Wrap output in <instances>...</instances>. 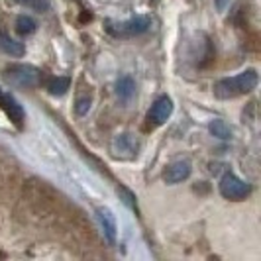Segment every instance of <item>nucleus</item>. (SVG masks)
Listing matches in <instances>:
<instances>
[{"mask_svg": "<svg viewBox=\"0 0 261 261\" xmlns=\"http://www.w3.org/2000/svg\"><path fill=\"white\" fill-rule=\"evenodd\" d=\"M0 49L10 57H22L26 53V47L22 41H16L14 38H10V34H6L2 30H0Z\"/></svg>", "mask_w": 261, "mask_h": 261, "instance_id": "1a4fd4ad", "label": "nucleus"}, {"mask_svg": "<svg viewBox=\"0 0 261 261\" xmlns=\"http://www.w3.org/2000/svg\"><path fill=\"white\" fill-rule=\"evenodd\" d=\"M257 81H259V77L253 69L242 71L240 75H234V77L220 79L214 85V96L226 100V98H236V96L248 94L257 87Z\"/></svg>", "mask_w": 261, "mask_h": 261, "instance_id": "f257e3e1", "label": "nucleus"}, {"mask_svg": "<svg viewBox=\"0 0 261 261\" xmlns=\"http://www.w3.org/2000/svg\"><path fill=\"white\" fill-rule=\"evenodd\" d=\"M69 87H71V79L69 77H53L49 83H47V91L49 94L53 96H61V94H65L69 91Z\"/></svg>", "mask_w": 261, "mask_h": 261, "instance_id": "9b49d317", "label": "nucleus"}, {"mask_svg": "<svg viewBox=\"0 0 261 261\" xmlns=\"http://www.w3.org/2000/svg\"><path fill=\"white\" fill-rule=\"evenodd\" d=\"M112 151L116 157H124V151H130V155H136V142L132 140L130 134H122L114 140Z\"/></svg>", "mask_w": 261, "mask_h": 261, "instance_id": "9d476101", "label": "nucleus"}, {"mask_svg": "<svg viewBox=\"0 0 261 261\" xmlns=\"http://www.w3.org/2000/svg\"><path fill=\"white\" fill-rule=\"evenodd\" d=\"M89 110H91V98H89V96H81L77 100V105H75L77 116H85Z\"/></svg>", "mask_w": 261, "mask_h": 261, "instance_id": "2eb2a0df", "label": "nucleus"}, {"mask_svg": "<svg viewBox=\"0 0 261 261\" xmlns=\"http://www.w3.org/2000/svg\"><path fill=\"white\" fill-rule=\"evenodd\" d=\"M0 108L6 112V116L12 120L14 124L18 126V128H22V124H24V108L18 105V100L14 98L12 94H8V92H4L0 89Z\"/></svg>", "mask_w": 261, "mask_h": 261, "instance_id": "423d86ee", "label": "nucleus"}, {"mask_svg": "<svg viewBox=\"0 0 261 261\" xmlns=\"http://www.w3.org/2000/svg\"><path fill=\"white\" fill-rule=\"evenodd\" d=\"M4 75L8 83L20 89H36L41 83V71L32 65H12L6 69Z\"/></svg>", "mask_w": 261, "mask_h": 261, "instance_id": "7ed1b4c3", "label": "nucleus"}, {"mask_svg": "<svg viewBox=\"0 0 261 261\" xmlns=\"http://www.w3.org/2000/svg\"><path fill=\"white\" fill-rule=\"evenodd\" d=\"M36 20L32 18V16H26V14H22V16H18V20H16V32L20 34V36H30V34H34L36 32Z\"/></svg>", "mask_w": 261, "mask_h": 261, "instance_id": "f8f14e48", "label": "nucleus"}, {"mask_svg": "<svg viewBox=\"0 0 261 261\" xmlns=\"http://www.w3.org/2000/svg\"><path fill=\"white\" fill-rule=\"evenodd\" d=\"M216 2H218V6H220V8H224V4H226V0H216Z\"/></svg>", "mask_w": 261, "mask_h": 261, "instance_id": "f3484780", "label": "nucleus"}, {"mask_svg": "<svg viewBox=\"0 0 261 261\" xmlns=\"http://www.w3.org/2000/svg\"><path fill=\"white\" fill-rule=\"evenodd\" d=\"M18 2L24 6H30V8H36L38 12L47 10V6H49V0H18Z\"/></svg>", "mask_w": 261, "mask_h": 261, "instance_id": "dca6fc26", "label": "nucleus"}, {"mask_svg": "<svg viewBox=\"0 0 261 261\" xmlns=\"http://www.w3.org/2000/svg\"><path fill=\"white\" fill-rule=\"evenodd\" d=\"M96 216H98V220H100V226H102V230H105L108 242H110V244H116L118 226H116V218H114L112 210L110 208H98L96 210Z\"/></svg>", "mask_w": 261, "mask_h": 261, "instance_id": "6e6552de", "label": "nucleus"}, {"mask_svg": "<svg viewBox=\"0 0 261 261\" xmlns=\"http://www.w3.org/2000/svg\"><path fill=\"white\" fill-rule=\"evenodd\" d=\"M208 130L212 136H216L220 140H230L232 138V130L228 128V124L224 120H212L208 124Z\"/></svg>", "mask_w": 261, "mask_h": 261, "instance_id": "ddd939ff", "label": "nucleus"}, {"mask_svg": "<svg viewBox=\"0 0 261 261\" xmlns=\"http://www.w3.org/2000/svg\"><path fill=\"white\" fill-rule=\"evenodd\" d=\"M116 91H118V96H120V98L130 100L134 91H136V85H134V81H132L130 77H122L120 81H118Z\"/></svg>", "mask_w": 261, "mask_h": 261, "instance_id": "4468645a", "label": "nucleus"}, {"mask_svg": "<svg viewBox=\"0 0 261 261\" xmlns=\"http://www.w3.org/2000/svg\"><path fill=\"white\" fill-rule=\"evenodd\" d=\"M220 195L228 200H244L251 195V185L236 177L234 173H226L220 179Z\"/></svg>", "mask_w": 261, "mask_h": 261, "instance_id": "20e7f679", "label": "nucleus"}, {"mask_svg": "<svg viewBox=\"0 0 261 261\" xmlns=\"http://www.w3.org/2000/svg\"><path fill=\"white\" fill-rule=\"evenodd\" d=\"M173 114V102H171L169 96H159L153 106H151V110L147 112V122L151 124V126H161V124H165L169 116Z\"/></svg>", "mask_w": 261, "mask_h": 261, "instance_id": "39448f33", "label": "nucleus"}, {"mask_svg": "<svg viewBox=\"0 0 261 261\" xmlns=\"http://www.w3.org/2000/svg\"><path fill=\"white\" fill-rule=\"evenodd\" d=\"M191 177V163L189 161H175L173 165L167 167V171L163 173V179L167 185H177L183 183Z\"/></svg>", "mask_w": 261, "mask_h": 261, "instance_id": "0eeeda50", "label": "nucleus"}, {"mask_svg": "<svg viewBox=\"0 0 261 261\" xmlns=\"http://www.w3.org/2000/svg\"><path fill=\"white\" fill-rule=\"evenodd\" d=\"M151 26L149 16H134L126 22H106V32L114 38H136Z\"/></svg>", "mask_w": 261, "mask_h": 261, "instance_id": "f03ea898", "label": "nucleus"}]
</instances>
